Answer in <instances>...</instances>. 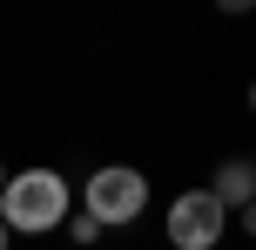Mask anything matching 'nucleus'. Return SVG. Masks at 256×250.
Instances as JSON below:
<instances>
[{
    "label": "nucleus",
    "mask_w": 256,
    "mask_h": 250,
    "mask_svg": "<svg viewBox=\"0 0 256 250\" xmlns=\"http://www.w3.org/2000/svg\"><path fill=\"white\" fill-rule=\"evenodd\" d=\"M7 237H14V230H7V223H0V250H7Z\"/></svg>",
    "instance_id": "obj_7"
},
{
    "label": "nucleus",
    "mask_w": 256,
    "mask_h": 250,
    "mask_svg": "<svg viewBox=\"0 0 256 250\" xmlns=\"http://www.w3.org/2000/svg\"><path fill=\"white\" fill-rule=\"evenodd\" d=\"M243 230H250V237H256V203H250V210H243Z\"/></svg>",
    "instance_id": "obj_6"
},
{
    "label": "nucleus",
    "mask_w": 256,
    "mask_h": 250,
    "mask_svg": "<svg viewBox=\"0 0 256 250\" xmlns=\"http://www.w3.org/2000/svg\"><path fill=\"white\" fill-rule=\"evenodd\" d=\"M142 203H148V183H142V169H122V162H108V169L88 176V216L94 223H135Z\"/></svg>",
    "instance_id": "obj_2"
},
{
    "label": "nucleus",
    "mask_w": 256,
    "mask_h": 250,
    "mask_svg": "<svg viewBox=\"0 0 256 250\" xmlns=\"http://www.w3.org/2000/svg\"><path fill=\"white\" fill-rule=\"evenodd\" d=\"M68 230H74V243H94V237H102V223H94V216H74Z\"/></svg>",
    "instance_id": "obj_5"
},
{
    "label": "nucleus",
    "mask_w": 256,
    "mask_h": 250,
    "mask_svg": "<svg viewBox=\"0 0 256 250\" xmlns=\"http://www.w3.org/2000/svg\"><path fill=\"white\" fill-rule=\"evenodd\" d=\"M68 216V183L54 169H20L0 189V223L7 230H54Z\"/></svg>",
    "instance_id": "obj_1"
},
{
    "label": "nucleus",
    "mask_w": 256,
    "mask_h": 250,
    "mask_svg": "<svg viewBox=\"0 0 256 250\" xmlns=\"http://www.w3.org/2000/svg\"><path fill=\"white\" fill-rule=\"evenodd\" d=\"M0 189H7V169H0Z\"/></svg>",
    "instance_id": "obj_8"
},
{
    "label": "nucleus",
    "mask_w": 256,
    "mask_h": 250,
    "mask_svg": "<svg viewBox=\"0 0 256 250\" xmlns=\"http://www.w3.org/2000/svg\"><path fill=\"white\" fill-rule=\"evenodd\" d=\"M209 196H216L222 210H250V203H256V162L250 156H230L216 169V189H209Z\"/></svg>",
    "instance_id": "obj_4"
},
{
    "label": "nucleus",
    "mask_w": 256,
    "mask_h": 250,
    "mask_svg": "<svg viewBox=\"0 0 256 250\" xmlns=\"http://www.w3.org/2000/svg\"><path fill=\"white\" fill-rule=\"evenodd\" d=\"M250 108H256V88H250Z\"/></svg>",
    "instance_id": "obj_9"
},
{
    "label": "nucleus",
    "mask_w": 256,
    "mask_h": 250,
    "mask_svg": "<svg viewBox=\"0 0 256 250\" xmlns=\"http://www.w3.org/2000/svg\"><path fill=\"white\" fill-rule=\"evenodd\" d=\"M222 216H230V210H222L209 189H189V196L168 203V243H176V250H216Z\"/></svg>",
    "instance_id": "obj_3"
}]
</instances>
